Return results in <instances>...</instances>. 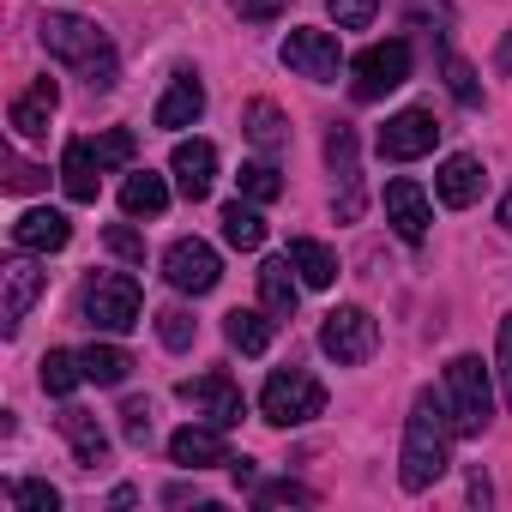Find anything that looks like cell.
Masks as SVG:
<instances>
[{
	"label": "cell",
	"instance_id": "cell-13",
	"mask_svg": "<svg viewBox=\"0 0 512 512\" xmlns=\"http://www.w3.org/2000/svg\"><path fill=\"white\" fill-rule=\"evenodd\" d=\"M169 458H175L181 470L235 464V458H229V440H223V428H217V422H187V428H175V434H169Z\"/></svg>",
	"mask_w": 512,
	"mask_h": 512
},
{
	"label": "cell",
	"instance_id": "cell-31",
	"mask_svg": "<svg viewBox=\"0 0 512 512\" xmlns=\"http://www.w3.org/2000/svg\"><path fill=\"white\" fill-rule=\"evenodd\" d=\"M241 199H253V205H272L278 193H284V175H278V163L272 157H260V163H241Z\"/></svg>",
	"mask_w": 512,
	"mask_h": 512
},
{
	"label": "cell",
	"instance_id": "cell-5",
	"mask_svg": "<svg viewBox=\"0 0 512 512\" xmlns=\"http://www.w3.org/2000/svg\"><path fill=\"white\" fill-rule=\"evenodd\" d=\"M260 410H266L272 428L314 422V416L326 410V386H320L314 374H302V368H278V374L266 380V392H260Z\"/></svg>",
	"mask_w": 512,
	"mask_h": 512
},
{
	"label": "cell",
	"instance_id": "cell-4",
	"mask_svg": "<svg viewBox=\"0 0 512 512\" xmlns=\"http://www.w3.org/2000/svg\"><path fill=\"white\" fill-rule=\"evenodd\" d=\"M79 320L91 332H133L139 326V284L127 272H109V278H91L85 296H79Z\"/></svg>",
	"mask_w": 512,
	"mask_h": 512
},
{
	"label": "cell",
	"instance_id": "cell-33",
	"mask_svg": "<svg viewBox=\"0 0 512 512\" xmlns=\"http://www.w3.org/2000/svg\"><path fill=\"white\" fill-rule=\"evenodd\" d=\"M157 338H163L169 350H193L199 326H193V314H187V308H163V314H157Z\"/></svg>",
	"mask_w": 512,
	"mask_h": 512
},
{
	"label": "cell",
	"instance_id": "cell-8",
	"mask_svg": "<svg viewBox=\"0 0 512 512\" xmlns=\"http://www.w3.org/2000/svg\"><path fill=\"white\" fill-rule=\"evenodd\" d=\"M163 278H169L181 296H205V290H217V278H223V260H217V247H211V241H199V235H181V241L163 253Z\"/></svg>",
	"mask_w": 512,
	"mask_h": 512
},
{
	"label": "cell",
	"instance_id": "cell-22",
	"mask_svg": "<svg viewBox=\"0 0 512 512\" xmlns=\"http://www.w3.org/2000/svg\"><path fill=\"white\" fill-rule=\"evenodd\" d=\"M290 266L302 272L308 290H332V284H338V253H332L326 241H314V235H296V241H290Z\"/></svg>",
	"mask_w": 512,
	"mask_h": 512
},
{
	"label": "cell",
	"instance_id": "cell-1",
	"mask_svg": "<svg viewBox=\"0 0 512 512\" xmlns=\"http://www.w3.org/2000/svg\"><path fill=\"white\" fill-rule=\"evenodd\" d=\"M37 37H43V49L61 61V67H73L91 91H109L115 79H121V61H115V43L103 37V25H91V19H73V13H49L43 25H37Z\"/></svg>",
	"mask_w": 512,
	"mask_h": 512
},
{
	"label": "cell",
	"instance_id": "cell-20",
	"mask_svg": "<svg viewBox=\"0 0 512 512\" xmlns=\"http://www.w3.org/2000/svg\"><path fill=\"white\" fill-rule=\"evenodd\" d=\"M55 109H61L55 79H37L31 91H19V103H13V127H19L25 139H43V133H49V121H55Z\"/></svg>",
	"mask_w": 512,
	"mask_h": 512
},
{
	"label": "cell",
	"instance_id": "cell-42",
	"mask_svg": "<svg viewBox=\"0 0 512 512\" xmlns=\"http://www.w3.org/2000/svg\"><path fill=\"white\" fill-rule=\"evenodd\" d=\"M7 187H13V193H31V187H43V169H31V163H13Z\"/></svg>",
	"mask_w": 512,
	"mask_h": 512
},
{
	"label": "cell",
	"instance_id": "cell-6",
	"mask_svg": "<svg viewBox=\"0 0 512 512\" xmlns=\"http://www.w3.org/2000/svg\"><path fill=\"white\" fill-rule=\"evenodd\" d=\"M350 73H356V85H350V91H356V103H380L386 91H398V85L410 79V43H404V37H392V43L362 49Z\"/></svg>",
	"mask_w": 512,
	"mask_h": 512
},
{
	"label": "cell",
	"instance_id": "cell-35",
	"mask_svg": "<svg viewBox=\"0 0 512 512\" xmlns=\"http://www.w3.org/2000/svg\"><path fill=\"white\" fill-rule=\"evenodd\" d=\"M91 145H97V157H103V169H121V163H133V151H139L127 127H109V133H97Z\"/></svg>",
	"mask_w": 512,
	"mask_h": 512
},
{
	"label": "cell",
	"instance_id": "cell-10",
	"mask_svg": "<svg viewBox=\"0 0 512 512\" xmlns=\"http://www.w3.org/2000/svg\"><path fill=\"white\" fill-rule=\"evenodd\" d=\"M440 145V121L428 109H398L386 127H380V157L386 163H416Z\"/></svg>",
	"mask_w": 512,
	"mask_h": 512
},
{
	"label": "cell",
	"instance_id": "cell-45",
	"mask_svg": "<svg viewBox=\"0 0 512 512\" xmlns=\"http://www.w3.org/2000/svg\"><path fill=\"white\" fill-rule=\"evenodd\" d=\"M500 223H506V229H512V199H506V205H500Z\"/></svg>",
	"mask_w": 512,
	"mask_h": 512
},
{
	"label": "cell",
	"instance_id": "cell-12",
	"mask_svg": "<svg viewBox=\"0 0 512 512\" xmlns=\"http://www.w3.org/2000/svg\"><path fill=\"white\" fill-rule=\"evenodd\" d=\"M43 284H49V272H43L37 260H13L7 272H0V326L19 332V326H25V314L37 308Z\"/></svg>",
	"mask_w": 512,
	"mask_h": 512
},
{
	"label": "cell",
	"instance_id": "cell-11",
	"mask_svg": "<svg viewBox=\"0 0 512 512\" xmlns=\"http://www.w3.org/2000/svg\"><path fill=\"white\" fill-rule=\"evenodd\" d=\"M175 398L181 404H193L205 422H217V428H235L241 416H247V404H241V386L229 380V374H199V380H181L175 386Z\"/></svg>",
	"mask_w": 512,
	"mask_h": 512
},
{
	"label": "cell",
	"instance_id": "cell-2",
	"mask_svg": "<svg viewBox=\"0 0 512 512\" xmlns=\"http://www.w3.org/2000/svg\"><path fill=\"white\" fill-rule=\"evenodd\" d=\"M446 446H452V422L446 410L434 404V392H416L410 404V422H404V452H398V482L410 494L434 488L446 476Z\"/></svg>",
	"mask_w": 512,
	"mask_h": 512
},
{
	"label": "cell",
	"instance_id": "cell-30",
	"mask_svg": "<svg viewBox=\"0 0 512 512\" xmlns=\"http://www.w3.org/2000/svg\"><path fill=\"white\" fill-rule=\"evenodd\" d=\"M37 380H43L49 398H67V392L85 380V356H79V350H49L43 368H37Z\"/></svg>",
	"mask_w": 512,
	"mask_h": 512
},
{
	"label": "cell",
	"instance_id": "cell-23",
	"mask_svg": "<svg viewBox=\"0 0 512 512\" xmlns=\"http://www.w3.org/2000/svg\"><path fill=\"white\" fill-rule=\"evenodd\" d=\"M290 272H296V266H290V253H284V260H266V266H260V302H266L272 320H290L296 302H302V284H296Z\"/></svg>",
	"mask_w": 512,
	"mask_h": 512
},
{
	"label": "cell",
	"instance_id": "cell-14",
	"mask_svg": "<svg viewBox=\"0 0 512 512\" xmlns=\"http://www.w3.org/2000/svg\"><path fill=\"white\" fill-rule=\"evenodd\" d=\"M326 163H332V175L344 181L338 217L350 223V217L362 211V175H356V127H350V121H332V127H326Z\"/></svg>",
	"mask_w": 512,
	"mask_h": 512
},
{
	"label": "cell",
	"instance_id": "cell-29",
	"mask_svg": "<svg viewBox=\"0 0 512 512\" xmlns=\"http://www.w3.org/2000/svg\"><path fill=\"white\" fill-rule=\"evenodd\" d=\"M85 356V380L91 386H121L127 374H133V356L121 350V344H91V350H79Z\"/></svg>",
	"mask_w": 512,
	"mask_h": 512
},
{
	"label": "cell",
	"instance_id": "cell-16",
	"mask_svg": "<svg viewBox=\"0 0 512 512\" xmlns=\"http://www.w3.org/2000/svg\"><path fill=\"white\" fill-rule=\"evenodd\" d=\"M169 169H175V187H181V199H205L211 193V181H217V145L211 139H181L175 145V157H169Z\"/></svg>",
	"mask_w": 512,
	"mask_h": 512
},
{
	"label": "cell",
	"instance_id": "cell-7",
	"mask_svg": "<svg viewBox=\"0 0 512 512\" xmlns=\"http://www.w3.org/2000/svg\"><path fill=\"white\" fill-rule=\"evenodd\" d=\"M374 344H380V326H374V314H368V308H332V314H326V326H320V350H326L332 362H344V368L368 362V356H374Z\"/></svg>",
	"mask_w": 512,
	"mask_h": 512
},
{
	"label": "cell",
	"instance_id": "cell-36",
	"mask_svg": "<svg viewBox=\"0 0 512 512\" xmlns=\"http://www.w3.org/2000/svg\"><path fill=\"white\" fill-rule=\"evenodd\" d=\"M326 13L338 19V31H362V25H374L380 0H326Z\"/></svg>",
	"mask_w": 512,
	"mask_h": 512
},
{
	"label": "cell",
	"instance_id": "cell-15",
	"mask_svg": "<svg viewBox=\"0 0 512 512\" xmlns=\"http://www.w3.org/2000/svg\"><path fill=\"white\" fill-rule=\"evenodd\" d=\"M386 223L416 247V241H428V223H434V205H428V193L416 187V181H386Z\"/></svg>",
	"mask_w": 512,
	"mask_h": 512
},
{
	"label": "cell",
	"instance_id": "cell-25",
	"mask_svg": "<svg viewBox=\"0 0 512 512\" xmlns=\"http://www.w3.org/2000/svg\"><path fill=\"white\" fill-rule=\"evenodd\" d=\"M61 434H67V446L79 452L85 470H97V464L109 458V434H103V422H97L91 410H67V416H61Z\"/></svg>",
	"mask_w": 512,
	"mask_h": 512
},
{
	"label": "cell",
	"instance_id": "cell-19",
	"mask_svg": "<svg viewBox=\"0 0 512 512\" xmlns=\"http://www.w3.org/2000/svg\"><path fill=\"white\" fill-rule=\"evenodd\" d=\"M199 115H205V85H199L193 73H175V79H169V91L157 97V115H151V121L175 133V127H193Z\"/></svg>",
	"mask_w": 512,
	"mask_h": 512
},
{
	"label": "cell",
	"instance_id": "cell-38",
	"mask_svg": "<svg viewBox=\"0 0 512 512\" xmlns=\"http://www.w3.org/2000/svg\"><path fill=\"white\" fill-rule=\"evenodd\" d=\"M121 434H127V446H151V404L145 398L121 404Z\"/></svg>",
	"mask_w": 512,
	"mask_h": 512
},
{
	"label": "cell",
	"instance_id": "cell-3",
	"mask_svg": "<svg viewBox=\"0 0 512 512\" xmlns=\"http://www.w3.org/2000/svg\"><path fill=\"white\" fill-rule=\"evenodd\" d=\"M446 422L464 440H476L494 422V380H488L482 356H452L446 362Z\"/></svg>",
	"mask_w": 512,
	"mask_h": 512
},
{
	"label": "cell",
	"instance_id": "cell-24",
	"mask_svg": "<svg viewBox=\"0 0 512 512\" xmlns=\"http://www.w3.org/2000/svg\"><path fill=\"white\" fill-rule=\"evenodd\" d=\"M272 326H278L272 314H253V308H229V314H223V338H229L241 356H266V350H272Z\"/></svg>",
	"mask_w": 512,
	"mask_h": 512
},
{
	"label": "cell",
	"instance_id": "cell-21",
	"mask_svg": "<svg viewBox=\"0 0 512 512\" xmlns=\"http://www.w3.org/2000/svg\"><path fill=\"white\" fill-rule=\"evenodd\" d=\"M434 193H440V205H452V211L476 205V193H482V163H476V157H446L440 175H434Z\"/></svg>",
	"mask_w": 512,
	"mask_h": 512
},
{
	"label": "cell",
	"instance_id": "cell-27",
	"mask_svg": "<svg viewBox=\"0 0 512 512\" xmlns=\"http://www.w3.org/2000/svg\"><path fill=\"white\" fill-rule=\"evenodd\" d=\"M241 127H247V139H253V145H260L266 157L290 145V121L278 115V103H247V115H241Z\"/></svg>",
	"mask_w": 512,
	"mask_h": 512
},
{
	"label": "cell",
	"instance_id": "cell-26",
	"mask_svg": "<svg viewBox=\"0 0 512 512\" xmlns=\"http://www.w3.org/2000/svg\"><path fill=\"white\" fill-rule=\"evenodd\" d=\"M163 205H169V181L151 175V169H133L127 187H121V211L127 217H163Z\"/></svg>",
	"mask_w": 512,
	"mask_h": 512
},
{
	"label": "cell",
	"instance_id": "cell-17",
	"mask_svg": "<svg viewBox=\"0 0 512 512\" xmlns=\"http://www.w3.org/2000/svg\"><path fill=\"white\" fill-rule=\"evenodd\" d=\"M61 187H67V199L97 205V193H103V157H97L91 139H73V145L61 151Z\"/></svg>",
	"mask_w": 512,
	"mask_h": 512
},
{
	"label": "cell",
	"instance_id": "cell-28",
	"mask_svg": "<svg viewBox=\"0 0 512 512\" xmlns=\"http://www.w3.org/2000/svg\"><path fill=\"white\" fill-rule=\"evenodd\" d=\"M223 241L241 247V253H253V247L266 241V217L253 211V199H229L223 205Z\"/></svg>",
	"mask_w": 512,
	"mask_h": 512
},
{
	"label": "cell",
	"instance_id": "cell-40",
	"mask_svg": "<svg viewBox=\"0 0 512 512\" xmlns=\"http://www.w3.org/2000/svg\"><path fill=\"white\" fill-rule=\"evenodd\" d=\"M494 362H500V392H506V410H512V314L500 320V338H494Z\"/></svg>",
	"mask_w": 512,
	"mask_h": 512
},
{
	"label": "cell",
	"instance_id": "cell-37",
	"mask_svg": "<svg viewBox=\"0 0 512 512\" xmlns=\"http://www.w3.org/2000/svg\"><path fill=\"white\" fill-rule=\"evenodd\" d=\"M253 506H314V488H302V482H266L260 494H253Z\"/></svg>",
	"mask_w": 512,
	"mask_h": 512
},
{
	"label": "cell",
	"instance_id": "cell-41",
	"mask_svg": "<svg viewBox=\"0 0 512 512\" xmlns=\"http://www.w3.org/2000/svg\"><path fill=\"white\" fill-rule=\"evenodd\" d=\"M229 7L241 13V19H253V25H266V19H278L290 0H229Z\"/></svg>",
	"mask_w": 512,
	"mask_h": 512
},
{
	"label": "cell",
	"instance_id": "cell-34",
	"mask_svg": "<svg viewBox=\"0 0 512 512\" xmlns=\"http://www.w3.org/2000/svg\"><path fill=\"white\" fill-rule=\"evenodd\" d=\"M7 500L25 506V512H55L61 506V488L55 482H7Z\"/></svg>",
	"mask_w": 512,
	"mask_h": 512
},
{
	"label": "cell",
	"instance_id": "cell-44",
	"mask_svg": "<svg viewBox=\"0 0 512 512\" xmlns=\"http://www.w3.org/2000/svg\"><path fill=\"white\" fill-rule=\"evenodd\" d=\"M500 67H506V73H512V37H506V43H500Z\"/></svg>",
	"mask_w": 512,
	"mask_h": 512
},
{
	"label": "cell",
	"instance_id": "cell-32",
	"mask_svg": "<svg viewBox=\"0 0 512 512\" xmlns=\"http://www.w3.org/2000/svg\"><path fill=\"white\" fill-rule=\"evenodd\" d=\"M440 73H446V91H452L464 109H476V103H482V85H476V73H470V61H464V55H446V61H440Z\"/></svg>",
	"mask_w": 512,
	"mask_h": 512
},
{
	"label": "cell",
	"instance_id": "cell-9",
	"mask_svg": "<svg viewBox=\"0 0 512 512\" xmlns=\"http://www.w3.org/2000/svg\"><path fill=\"white\" fill-rule=\"evenodd\" d=\"M278 61L290 67V73H302V79H314V85H332L338 79V67H344V49H338V37L332 31H290L284 37V49H278Z\"/></svg>",
	"mask_w": 512,
	"mask_h": 512
},
{
	"label": "cell",
	"instance_id": "cell-39",
	"mask_svg": "<svg viewBox=\"0 0 512 512\" xmlns=\"http://www.w3.org/2000/svg\"><path fill=\"white\" fill-rule=\"evenodd\" d=\"M103 247L115 253V260H127V266H145V241H139V229H127V223H115V229L103 235Z\"/></svg>",
	"mask_w": 512,
	"mask_h": 512
},
{
	"label": "cell",
	"instance_id": "cell-43",
	"mask_svg": "<svg viewBox=\"0 0 512 512\" xmlns=\"http://www.w3.org/2000/svg\"><path fill=\"white\" fill-rule=\"evenodd\" d=\"M410 19H440V25H452V7H446V0H410Z\"/></svg>",
	"mask_w": 512,
	"mask_h": 512
},
{
	"label": "cell",
	"instance_id": "cell-18",
	"mask_svg": "<svg viewBox=\"0 0 512 512\" xmlns=\"http://www.w3.org/2000/svg\"><path fill=\"white\" fill-rule=\"evenodd\" d=\"M73 241V223H67V211H25L19 223H13V247L19 253H61Z\"/></svg>",
	"mask_w": 512,
	"mask_h": 512
}]
</instances>
